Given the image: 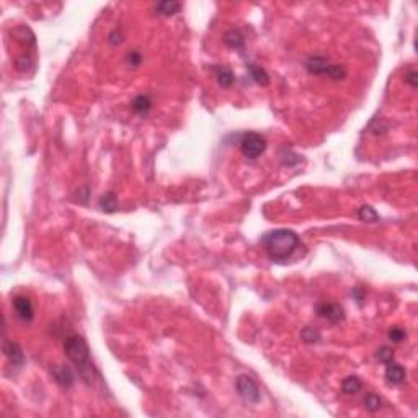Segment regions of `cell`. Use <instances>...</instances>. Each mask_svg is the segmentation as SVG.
<instances>
[{
	"instance_id": "7402d4cb",
	"label": "cell",
	"mask_w": 418,
	"mask_h": 418,
	"mask_svg": "<svg viewBox=\"0 0 418 418\" xmlns=\"http://www.w3.org/2000/svg\"><path fill=\"white\" fill-rule=\"evenodd\" d=\"M405 330L400 328V327H392L390 328V332H389V338L394 341V343H400L403 338H405Z\"/></svg>"
},
{
	"instance_id": "9c48e42d",
	"label": "cell",
	"mask_w": 418,
	"mask_h": 418,
	"mask_svg": "<svg viewBox=\"0 0 418 418\" xmlns=\"http://www.w3.org/2000/svg\"><path fill=\"white\" fill-rule=\"evenodd\" d=\"M385 380L390 384V385H400L403 380H405V369L403 366H400L398 363H394V361H390L387 363V367H385Z\"/></svg>"
},
{
	"instance_id": "44dd1931",
	"label": "cell",
	"mask_w": 418,
	"mask_h": 418,
	"mask_svg": "<svg viewBox=\"0 0 418 418\" xmlns=\"http://www.w3.org/2000/svg\"><path fill=\"white\" fill-rule=\"evenodd\" d=\"M376 358L380 361V363H390V361H394V351H392V348L389 346H380L377 353H376Z\"/></svg>"
},
{
	"instance_id": "8992f818",
	"label": "cell",
	"mask_w": 418,
	"mask_h": 418,
	"mask_svg": "<svg viewBox=\"0 0 418 418\" xmlns=\"http://www.w3.org/2000/svg\"><path fill=\"white\" fill-rule=\"evenodd\" d=\"M317 314L322 319H327L330 323H338L345 319V310H343V307L333 302H320L317 305Z\"/></svg>"
},
{
	"instance_id": "277c9868",
	"label": "cell",
	"mask_w": 418,
	"mask_h": 418,
	"mask_svg": "<svg viewBox=\"0 0 418 418\" xmlns=\"http://www.w3.org/2000/svg\"><path fill=\"white\" fill-rule=\"evenodd\" d=\"M240 151L248 159H258L260 155L266 151V139L261 134L248 133L242 137Z\"/></svg>"
},
{
	"instance_id": "cb8c5ba5",
	"label": "cell",
	"mask_w": 418,
	"mask_h": 418,
	"mask_svg": "<svg viewBox=\"0 0 418 418\" xmlns=\"http://www.w3.org/2000/svg\"><path fill=\"white\" fill-rule=\"evenodd\" d=\"M108 41H110V45H113V46L120 45V43L123 41V35H121V31H120V30H113V31H111L110 36H108Z\"/></svg>"
},
{
	"instance_id": "ac0fdd59",
	"label": "cell",
	"mask_w": 418,
	"mask_h": 418,
	"mask_svg": "<svg viewBox=\"0 0 418 418\" xmlns=\"http://www.w3.org/2000/svg\"><path fill=\"white\" fill-rule=\"evenodd\" d=\"M364 407L369 411H377L380 407H382V400H380V397L377 394L369 392V394L364 397Z\"/></svg>"
},
{
	"instance_id": "52a82bcc",
	"label": "cell",
	"mask_w": 418,
	"mask_h": 418,
	"mask_svg": "<svg viewBox=\"0 0 418 418\" xmlns=\"http://www.w3.org/2000/svg\"><path fill=\"white\" fill-rule=\"evenodd\" d=\"M14 309L17 312V315L20 317L23 322H31L35 317V307L33 302L28 296L18 294L14 297Z\"/></svg>"
},
{
	"instance_id": "8fae6325",
	"label": "cell",
	"mask_w": 418,
	"mask_h": 418,
	"mask_svg": "<svg viewBox=\"0 0 418 418\" xmlns=\"http://www.w3.org/2000/svg\"><path fill=\"white\" fill-rule=\"evenodd\" d=\"M224 43H226L227 48L235 49V51H239V49H243V46H245V40H243V35L240 33L239 30H230V31H227V33L224 35Z\"/></svg>"
},
{
	"instance_id": "5b68a950",
	"label": "cell",
	"mask_w": 418,
	"mask_h": 418,
	"mask_svg": "<svg viewBox=\"0 0 418 418\" xmlns=\"http://www.w3.org/2000/svg\"><path fill=\"white\" fill-rule=\"evenodd\" d=\"M237 390H239V395L243 398L245 402L248 403H258L261 394H260V389L257 382L250 377V376H240L237 379Z\"/></svg>"
},
{
	"instance_id": "6da1fadb",
	"label": "cell",
	"mask_w": 418,
	"mask_h": 418,
	"mask_svg": "<svg viewBox=\"0 0 418 418\" xmlns=\"http://www.w3.org/2000/svg\"><path fill=\"white\" fill-rule=\"evenodd\" d=\"M261 243H263L268 257L273 261L281 263L296 252V248L299 247V237L289 229H276L261 237Z\"/></svg>"
},
{
	"instance_id": "9a60e30c",
	"label": "cell",
	"mask_w": 418,
	"mask_h": 418,
	"mask_svg": "<svg viewBox=\"0 0 418 418\" xmlns=\"http://www.w3.org/2000/svg\"><path fill=\"white\" fill-rule=\"evenodd\" d=\"M361 387H363V382H361V379L358 376H348L341 382V390L345 394H358Z\"/></svg>"
},
{
	"instance_id": "4fadbf2b",
	"label": "cell",
	"mask_w": 418,
	"mask_h": 418,
	"mask_svg": "<svg viewBox=\"0 0 418 418\" xmlns=\"http://www.w3.org/2000/svg\"><path fill=\"white\" fill-rule=\"evenodd\" d=\"M247 67H248V72H250L252 79H253L257 84L263 85V87L270 84V76H268L263 67H260V66H257V64H248Z\"/></svg>"
},
{
	"instance_id": "484cf974",
	"label": "cell",
	"mask_w": 418,
	"mask_h": 418,
	"mask_svg": "<svg viewBox=\"0 0 418 418\" xmlns=\"http://www.w3.org/2000/svg\"><path fill=\"white\" fill-rule=\"evenodd\" d=\"M416 79H418V74L413 71V69H410V71L407 72V76H405V80H407V82L415 89V87L418 85V80Z\"/></svg>"
},
{
	"instance_id": "603a6c76",
	"label": "cell",
	"mask_w": 418,
	"mask_h": 418,
	"mask_svg": "<svg viewBox=\"0 0 418 418\" xmlns=\"http://www.w3.org/2000/svg\"><path fill=\"white\" fill-rule=\"evenodd\" d=\"M33 66V59L30 56H22V58L17 59V69L18 71H28V67Z\"/></svg>"
},
{
	"instance_id": "3957f363",
	"label": "cell",
	"mask_w": 418,
	"mask_h": 418,
	"mask_svg": "<svg viewBox=\"0 0 418 418\" xmlns=\"http://www.w3.org/2000/svg\"><path fill=\"white\" fill-rule=\"evenodd\" d=\"M305 69L310 74H315V76H328L333 80H341L346 76V71L343 69V66L330 64L328 59L322 58V56H312V58H309V61L305 62Z\"/></svg>"
},
{
	"instance_id": "7a4b0ae2",
	"label": "cell",
	"mask_w": 418,
	"mask_h": 418,
	"mask_svg": "<svg viewBox=\"0 0 418 418\" xmlns=\"http://www.w3.org/2000/svg\"><path fill=\"white\" fill-rule=\"evenodd\" d=\"M64 351L67 354V358L77 367L80 377H82L87 384H92L93 377H95V367L92 364L90 348L87 345L84 336L77 335V333L69 335L64 340Z\"/></svg>"
},
{
	"instance_id": "ffe728a7",
	"label": "cell",
	"mask_w": 418,
	"mask_h": 418,
	"mask_svg": "<svg viewBox=\"0 0 418 418\" xmlns=\"http://www.w3.org/2000/svg\"><path fill=\"white\" fill-rule=\"evenodd\" d=\"M301 338L305 343H315V341L320 340V332L319 330H315L314 327H305L301 332Z\"/></svg>"
},
{
	"instance_id": "7c38bea8",
	"label": "cell",
	"mask_w": 418,
	"mask_h": 418,
	"mask_svg": "<svg viewBox=\"0 0 418 418\" xmlns=\"http://www.w3.org/2000/svg\"><path fill=\"white\" fill-rule=\"evenodd\" d=\"M216 79H217V84H219L221 87H224V89L230 87L235 80L232 69H230L229 66H217L216 67Z\"/></svg>"
},
{
	"instance_id": "d4e9b609",
	"label": "cell",
	"mask_w": 418,
	"mask_h": 418,
	"mask_svg": "<svg viewBox=\"0 0 418 418\" xmlns=\"http://www.w3.org/2000/svg\"><path fill=\"white\" fill-rule=\"evenodd\" d=\"M141 61H142V58H141V54L137 53V51H131L129 54H128V62L133 67H137L141 64Z\"/></svg>"
},
{
	"instance_id": "30bf717a",
	"label": "cell",
	"mask_w": 418,
	"mask_h": 418,
	"mask_svg": "<svg viewBox=\"0 0 418 418\" xmlns=\"http://www.w3.org/2000/svg\"><path fill=\"white\" fill-rule=\"evenodd\" d=\"M4 353H5V356H7V359L10 361V363L15 364V366L22 364L23 359H25L22 348L14 341H7V340L4 341Z\"/></svg>"
},
{
	"instance_id": "e0dca14e",
	"label": "cell",
	"mask_w": 418,
	"mask_h": 418,
	"mask_svg": "<svg viewBox=\"0 0 418 418\" xmlns=\"http://www.w3.org/2000/svg\"><path fill=\"white\" fill-rule=\"evenodd\" d=\"M180 10V4L178 2H173V0H170V2H160L155 5V12H159L160 15H165V17H170L173 14H177V12Z\"/></svg>"
},
{
	"instance_id": "2e32d148",
	"label": "cell",
	"mask_w": 418,
	"mask_h": 418,
	"mask_svg": "<svg viewBox=\"0 0 418 418\" xmlns=\"http://www.w3.org/2000/svg\"><path fill=\"white\" fill-rule=\"evenodd\" d=\"M151 108H152V102L147 95H139V97H136L133 100V110L136 111V113L146 115V113H149V110Z\"/></svg>"
},
{
	"instance_id": "5bb4252c",
	"label": "cell",
	"mask_w": 418,
	"mask_h": 418,
	"mask_svg": "<svg viewBox=\"0 0 418 418\" xmlns=\"http://www.w3.org/2000/svg\"><path fill=\"white\" fill-rule=\"evenodd\" d=\"M100 209L105 211V213H115L118 209V199L115 196L113 191H108L105 193V195L100 198Z\"/></svg>"
},
{
	"instance_id": "d6986e66",
	"label": "cell",
	"mask_w": 418,
	"mask_h": 418,
	"mask_svg": "<svg viewBox=\"0 0 418 418\" xmlns=\"http://www.w3.org/2000/svg\"><path fill=\"white\" fill-rule=\"evenodd\" d=\"M358 216H359V219L364 222H377L379 221V214L371 208V206H363V208L359 209Z\"/></svg>"
},
{
	"instance_id": "ba28073f",
	"label": "cell",
	"mask_w": 418,
	"mask_h": 418,
	"mask_svg": "<svg viewBox=\"0 0 418 418\" xmlns=\"http://www.w3.org/2000/svg\"><path fill=\"white\" fill-rule=\"evenodd\" d=\"M51 376L61 387H72L74 382H76L72 369L66 364H56L51 369Z\"/></svg>"
}]
</instances>
